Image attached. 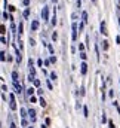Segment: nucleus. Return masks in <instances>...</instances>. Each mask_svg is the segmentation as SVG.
I'll use <instances>...</instances> for the list:
<instances>
[{
	"label": "nucleus",
	"mask_w": 120,
	"mask_h": 128,
	"mask_svg": "<svg viewBox=\"0 0 120 128\" xmlns=\"http://www.w3.org/2000/svg\"><path fill=\"white\" fill-rule=\"evenodd\" d=\"M108 124H110V128H116V127H114V122H113V121H110Z\"/></svg>",
	"instance_id": "6ab92c4d"
},
{
	"label": "nucleus",
	"mask_w": 120,
	"mask_h": 128,
	"mask_svg": "<svg viewBox=\"0 0 120 128\" xmlns=\"http://www.w3.org/2000/svg\"><path fill=\"white\" fill-rule=\"evenodd\" d=\"M77 39V24H73V40Z\"/></svg>",
	"instance_id": "7ed1b4c3"
},
{
	"label": "nucleus",
	"mask_w": 120,
	"mask_h": 128,
	"mask_svg": "<svg viewBox=\"0 0 120 128\" xmlns=\"http://www.w3.org/2000/svg\"><path fill=\"white\" fill-rule=\"evenodd\" d=\"M102 48H104L105 51L108 49V42H107V40H104V42H102Z\"/></svg>",
	"instance_id": "9b49d317"
},
{
	"label": "nucleus",
	"mask_w": 120,
	"mask_h": 128,
	"mask_svg": "<svg viewBox=\"0 0 120 128\" xmlns=\"http://www.w3.org/2000/svg\"><path fill=\"white\" fill-rule=\"evenodd\" d=\"M27 94H28L30 97H33V94H34V88H28V90H27Z\"/></svg>",
	"instance_id": "9d476101"
},
{
	"label": "nucleus",
	"mask_w": 120,
	"mask_h": 128,
	"mask_svg": "<svg viewBox=\"0 0 120 128\" xmlns=\"http://www.w3.org/2000/svg\"><path fill=\"white\" fill-rule=\"evenodd\" d=\"M12 78H13V80H18V73L13 72V73H12Z\"/></svg>",
	"instance_id": "f8f14e48"
},
{
	"label": "nucleus",
	"mask_w": 120,
	"mask_h": 128,
	"mask_svg": "<svg viewBox=\"0 0 120 128\" xmlns=\"http://www.w3.org/2000/svg\"><path fill=\"white\" fill-rule=\"evenodd\" d=\"M7 8H9V10H10V12H13V10H15V6H7Z\"/></svg>",
	"instance_id": "aec40b11"
},
{
	"label": "nucleus",
	"mask_w": 120,
	"mask_h": 128,
	"mask_svg": "<svg viewBox=\"0 0 120 128\" xmlns=\"http://www.w3.org/2000/svg\"><path fill=\"white\" fill-rule=\"evenodd\" d=\"M9 106H10V109H12V110H15V109H16V101H15L13 96H10V104H9Z\"/></svg>",
	"instance_id": "f03ea898"
},
{
	"label": "nucleus",
	"mask_w": 120,
	"mask_h": 128,
	"mask_svg": "<svg viewBox=\"0 0 120 128\" xmlns=\"http://www.w3.org/2000/svg\"><path fill=\"white\" fill-rule=\"evenodd\" d=\"M80 72H82V74H86V72H88V66H86V63H82V66H80Z\"/></svg>",
	"instance_id": "20e7f679"
},
{
	"label": "nucleus",
	"mask_w": 120,
	"mask_h": 128,
	"mask_svg": "<svg viewBox=\"0 0 120 128\" xmlns=\"http://www.w3.org/2000/svg\"><path fill=\"white\" fill-rule=\"evenodd\" d=\"M39 28V21H33L31 22V30H37Z\"/></svg>",
	"instance_id": "0eeeda50"
},
{
	"label": "nucleus",
	"mask_w": 120,
	"mask_h": 128,
	"mask_svg": "<svg viewBox=\"0 0 120 128\" xmlns=\"http://www.w3.org/2000/svg\"><path fill=\"white\" fill-rule=\"evenodd\" d=\"M34 85L39 86V85H40V80H39V79H34Z\"/></svg>",
	"instance_id": "2eb2a0df"
},
{
	"label": "nucleus",
	"mask_w": 120,
	"mask_h": 128,
	"mask_svg": "<svg viewBox=\"0 0 120 128\" xmlns=\"http://www.w3.org/2000/svg\"><path fill=\"white\" fill-rule=\"evenodd\" d=\"M48 14H49V12H48V8H43L42 15H43V20H45V21H48Z\"/></svg>",
	"instance_id": "39448f33"
},
{
	"label": "nucleus",
	"mask_w": 120,
	"mask_h": 128,
	"mask_svg": "<svg viewBox=\"0 0 120 128\" xmlns=\"http://www.w3.org/2000/svg\"><path fill=\"white\" fill-rule=\"evenodd\" d=\"M30 128H33V127H30Z\"/></svg>",
	"instance_id": "c85d7f7f"
},
{
	"label": "nucleus",
	"mask_w": 120,
	"mask_h": 128,
	"mask_svg": "<svg viewBox=\"0 0 120 128\" xmlns=\"http://www.w3.org/2000/svg\"><path fill=\"white\" fill-rule=\"evenodd\" d=\"M18 32L22 33V24H19V27H18Z\"/></svg>",
	"instance_id": "b1692460"
},
{
	"label": "nucleus",
	"mask_w": 120,
	"mask_h": 128,
	"mask_svg": "<svg viewBox=\"0 0 120 128\" xmlns=\"http://www.w3.org/2000/svg\"><path fill=\"white\" fill-rule=\"evenodd\" d=\"M54 2H57V0H54Z\"/></svg>",
	"instance_id": "cd10ccee"
},
{
	"label": "nucleus",
	"mask_w": 120,
	"mask_h": 128,
	"mask_svg": "<svg viewBox=\"0 0 120 128\" xmlns=\"http://www.w3.org/2000/svg\"><path fill=\"white\" fill-rule=\"evenodd\" d=\"M42 128H46V127H45V125H43V127H42Z\"/></svg>",
	"instance_id": "a878e982"
},
{
	"label": "nucleus",
	"mask_w": 120,
	"mask_h": 128,
	"mask_svg": "<svg viewBox=\"0 0 120 128\" xmlns=\"http://www.w3.org/2000/svg\"><path fill=\"white\" fill-rule=\"evenodd\" d=\"M13 86H15V90H16V94H21V92H22V91H21L22 86L18 84V80H13Z\"/></svg>",
	"instance_id": "f257e3e1"
},
{
	"label": "nucleus",
	"mask_w": 120,
	"mask_h": 128,
	"mask_svg": "<svg viewBox=\"0 0 120 128\" xmlns=\"http://www.w3.org/2000/svg\"><path fill=\"white\" fill-rule=\"evenodd\" d=\"M28 15H30V10H28V9H27V10H25V12H24V16H28Z\"/></svg>",
	"instance_id": "412c9836"
},
{
	"label": "nucleus",
	"mask_w": 120,
	"mask_h": 128,
	"mask_svg": "<svg viewBox=\"0 0 120 128\" xmlns=\"http://www.w3.org/2000/svg\"><path fill=\"white\" fill-rule=\"evenodd\" d=\"M80 58H82V60H86V54H85V52H82V54H80Z\"/></svg>",
	"instance_id": "4468645a"
},
{
	"label": "nucleus",
	"mask_w": 120,
	"mask_h": 128,
	"mask_svg": "<svg viewBox=\"0 0 120 128\" xmlns=\"http://www.w3.org/2000/svg\"><path fill=\"white\" fill-rule=\"evenodd\" d=\"M40 104H42V106H43V107H45V106H46V101H45V100H43V98H40Z\"/></svg>",
	"instance_id": "dca6fc26"
},
{
	"label": "nucleus",
	"mask_w": 120,
	"mask_h": 128,
	"mask_svg": "<svg viewBox=\"0 0 120 128\" xmlns=\"http://www.w3.org/2000/svg\"><path fill=\"white\" fill-rule=\"evenodd\" d=\"M83 112H85V116L88 118V116H89V112H88V107H85V109H83Z\"/></svg>",
	"instance_id": "ddd939ff"
},
{
	"label": "nucleus",
	"mask_w": 120,
	"mask_h": 128,
	"mask_svg": "<svg viewBox=\"0 0 120 128\" xmlns=\"http://www.w3.org/2000/svg\"><path fill=\"white\" fill-rule=\"evenodd\" d=\"M52 24H54V26L57 24V16H54V18H52Z\"/></svg>",
	"instance_id": "4be33fe9"
},
{
	"label": "nucleus",
	"mask_w": 120,
	"mask_h": 128,
	"mask_svg": "<svg viewBox=\"0 0 120 128\" xmlns=\"http://www.w3.org/2000/svg\"><path fill=\"white\" fill-rule=\"evenodd\" d=\"M28 113H30V116H31V121H33V122H36V112H34L33 109H30V112H28Z\"/></svg>",
	"instance_id": "423d86ee"
},
{
	"label": "nucleus",
	"mask_w": 120,
	"mask_h": 128,
	"mask_svg": "<svg viewBox=\"0 0 120 128\" xmlns=\"http://www.w3.org/2000/svg\"><path fill=\"white\" fill-rule=\"evenodd\" d=\"M82 20H83V22H88V14L86 12L82 14Z\"/></svg>",
	"instance_id": "1a4fd4ad"
},
{
	"label": "nucleus",
	"mask_w": 120,
	"mask_h": 128,
	"mask_svg": "<svg viewBox=\"0 0 120 128\" xmlns=\"http://www.w3.org/2000/svg\"><path fill=\"white\" fill-rule=\"evenodd\" d=\"M79 49H80V51H82V52H83V49H85V46H83V45H82V43H80V45H79Z\"/></svg>",
	"instance_id": "5701e85b"
},
{
	"label": "nucleus",
	"mask_w": 120,
	"mask_h": 128,
	"mask_svg": "<svg viewBox=\"0 0 120 128\" xmlns=\"http://www.w3.org/2000/svg\"><path fill=\"white\" fill-rule=\"evenodd\" d=\"M101 33H102V34H105V36H107V34H108V32H107V30H105V24H104V22H102V24H101Z\"/></svg>",
	"instance_id": "6e6552de"
},
{
	"label": "nucleus",
	"mask_w": 120,
	"mask_h": 128,
	"mask_svg": "<svg viewBox=\"0 0 120 128\" xmlns=\"http://www.w3.org/2000/svg\"><path fill=\"white\" fill-rule=\"evenodd\" d=\"M10 128H15V125H13V124H12V125H10Z\"/></svg>",
	"instance_id": "393cba45"
},
{
	"label": "nucleus",
	"mask_w": 120,
	"mask_h": 128,
	"mask_svg": "<svg viewBox=\"0 0 120 128\" xmlns=\"http://www.w3.org/2000/svg\"><path fill=\"white\" fill-rule=\"evenodd\" d=\"M51 78H52V80H55L57 79V74L55 73H51Z\"/></svg>",
	"instance_id": "f3484780"
},
{
	"label": "nucleus",
	"mask_w": 120,
	"mask_h": 128,
	"mask_svg": "<svg viewBox=\"0 0 120 128\" xmlns=\"http://www.w3.org/2000/svg\"><path fill=\"white\" fill-rule=\"evenodd\" d=\"M119 24H120V18H119Z\"/></svg>",
	"instance_id": "bb28decb"
},
{
	"label": "nucleus",
	"mask_w": 120,
	"mask_h": 128,
	"mask_svg": "<svg viewBox=\"0 0 120 128\" xmlns=\"http://www.w3.org/2000/svg\"><path fill=\"white\" fill-rule=\"evenodd\" d=\"M21 115H22V118H25V116H27V115H25V110H24V109H21Z\"/></svg>",
	"instance_id": "a211bd4d"
}]
</instances>
